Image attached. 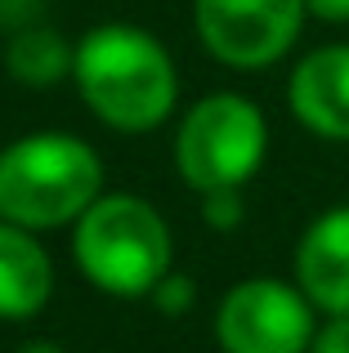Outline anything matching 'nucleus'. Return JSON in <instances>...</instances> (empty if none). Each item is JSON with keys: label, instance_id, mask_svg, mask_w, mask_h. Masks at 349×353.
<instances>
[{"label": "nucleus", "instance_id": "obj_1", "mask_svg": "<svg viewBox=\"0 0 349 353\" xmlns=\"http://www.w3.org/2000/svg\"><path fill=\"white\" fill-rule=\"evenodd\" d=\"M72 81L90 112L121 134H148L179 103L170 50L134 23L90 27L72 59Z\"/></svg>", "mask_w": 349, "mask_h": 353}, {"label": "nucleus", "instance_id": "obj_2", "mask_svg": "<svg viewBox=\"0 0 349 353\" xmlns=\"http://www.w3.org/2000/svg\"><path fill=\"white\" fill-rule=\"evenodd\" d=\"M103 197V161L81 134L36 130L0 148V219L32 233L77 224Z\"/></svg>", "mask_w": 349, "mask_h": 353}, {"label": "nucleus", "instance_id": "obj_3", "mask_svg": "<svg viewBox=\"0 0 349 353\" xmlns=\"http://www.w3.org/2000/svg\"><path fill=\"white\" fill-rule=\"evenodd\" d=\"M72 259L86 282L117 300H143L174 264L170 224L134 192H103L72 224Z\"/></svg>", "mask_w": 349, "mask_h": 353}, {"label": "nucleus", "instance_id": "obj_4", "mask_svg": "<svg viewBox=\"0 0 349 353\" xmlns=\"http://www.w3.org/2000/svg\"><path fill=\"white\" fill-rule=\"evenodd\" d=\"M269 157V121L246 94L215 90L197 99L174 130V170L192 192L246 188Z\"/></svg>", "mask_w": 349, "mask_h": 353}, {"label": "nucleus", "instance_id": "obj_5", "mask_svg": "<svg viewBox=\"0 0 349 353\" xmlns=\"http://www.w3.org/2000/svg\"><path fill=\"white\" fill-rule=\"evenodd\" d=\"M314 300L282 277H246L219 300L215 340L224 353H309Z\"/></svg>", "mask_w": 349, "mask_h": 353}, {"label": "nucleus", "instance_id": "obj_6", "mask_svg": "<svg viewBox=\"0 0 349 353\" xmlns=\"http://www.w3.org/2000/svg\"><path fill=\"white\" fill-rule=\"evenodd\" d=\"M305 18V0H192L206 54L233 72H264L287 59Z\"/></svg>", "mask_w": 349, "mask_h": 353}, {"label": "nucleus", "instance_id": "obj_7", "mask_svg": "<svg viewBox=\"0 0 349 353\" xmlns=\"http://www.w3.org/2000/svg\"><path fill=\"white\" fill-rule=\"evenodd\" d=\"M287 103L309 134L349 143V41L318 45L291 68Z\"/></svg>", "mask_w": 349, "mask_h": 353}, {"label": "nucleus", "instance_id": "obj_8", "mask_svg": "<svg viewBox=\"0 0 349 353\" xmlns=\"http://www.w3.org/2000/svg\"><path fill=\"white\" fill-rule=\"evenodd\" d=\"M296 286L323 313H349V206H327L296 241Z\"/></svg>", "mask_w": 349, "mask_h": 353}, {"label": "nucleus", "instance_id": "obj_9", "mask_svg": "<svg viewBox=\"0 0 349 353\" xmlns=\"http://www.w3.org/2000/svg\"><path fill=\"white\" fill-rule=\"evenodd\" d=\"M54 295V259L32 228L0 219V322H27Z\"/></svg>", "mask_w": 349, "mask_h": 353}, {"label": "nucleus", "instance_id": "obj_10", "mask_svg": "<svg viewBox=\"0 0 349 353\" xmlns=\"http://www.w3.org/2000/svg\"><path fill=\"white\" fill-rule=\"evenodd\" d=\"M72 59H77V45H68L54 27H27L5 50L9 77L23 85H54V81L72 77Z\"/></svg>", "mask_w": 349, "mask_h": 353}, {"label": "nucleus", "instance_id": "obj_11", "mask_svg": "<svg viewBox=\"0 0 349 353\" xmlns=\"http://www.w3.org/2000/svg\"><path fill=\"white\" fill-rule=\"evenodd\" d=\"M201 219H206L215 233H233V228L246 219L242 188H210V192H201Z\"/></svg>", "mask_w": 349, "mask_h": 353}, {"label": "nucleus", "instance_id": "obj_12", "mask_svg": "<svg viewBox=\"0 0 349 353\" xmlns=\"http://www.w3.org/2000/svg\"><path fill=\"white\" fill-rule=\"evenodd\" d=\"M152 304H157L161 313H166V318H179V313H188L192 309V300H197V291H192V277L188 273H170L161 277L157 286H152V295H148Z\"/></svg>", "mask_w": 349, "mask_h": 353}, {"label": "nucleus", "instance_id": "obj_13", "mask_svg": "<svg viewBox=\"0 0 349 353\" xmlns=\"http://www.w3.org/2000/svg\"><path fill=\"white\" fill-rule=\"evenodd\" d=\"M309 353H349V313H327L314 331Z\"/></svg>", "mask_w": 349, "mask_h": 353}, {"label": "nucleus", "instance_id": "obj_14", "mask_svg": "<svg viewBox=\"0 0 349 353\" xmlns=\"http://www.w3.org/2000/svg\"><path fill=\"white\" fill-rule=\"evenodd\" d=\"M309 18L318 23H332V27H345L349 23V0H305Z\"/></svg>", "mask_w": 349, "mask_h": 353}, {"label": "nucleus", "instance_id": "obj_15", "mask_svg": "<svg viewBox=\"0 0 349 353\" xmlns=\"http://www.w3.org/2000/svg\"><path fill=\"white\" fill-rule=\"evenodd\" d=\"M18 353H68V349L54 345V340H27V345L18 349Z\"/></svg>", "mask_w": 349, "mask_h": 353}]
</instances>
